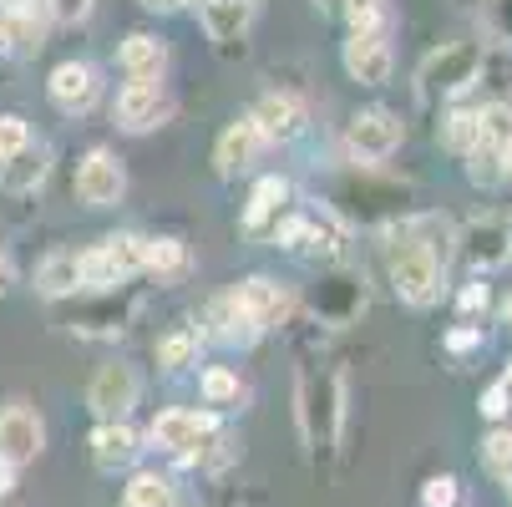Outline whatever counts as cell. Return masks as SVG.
<instances>
[{
  "label": "cell",
  "instance_id": "cell-1",
  "mask_svg": "<svg viewBox=\"0 0 512 507\" xmlns=\"http://www.w3.org/2000/svg\"><path fill=\"white\" fill-rule=\"evenodd\" d=\"M386 264H391V284L401 305L411 310H431L436 300H442V259H436L406 224H391V249H386Z\"/></svg>",
  "mask_w": 512,
  "mask_h": 507
},
{
  "label": "cell",
  "instance_id": "cell-2",
  "mask_svg": "<svg viewBox=\"0 0 512 507\" xmlns=\"http://www.w3.org/2000/svg\"><path fill=\"white\" fill-rule=\"evenodd\" d=\"M487 66V51L482 41H452V46H436L426 51V61L416 66V92L421 102H452L462 97Z\"/></svg>",
  "mask_w": 512,
  "mask_h": 507
},
{
  "label": "cell",
  "instance_id": "cell-3",
  "mask_svg": "<svg viewBox=\"0 0 512 507\" xmlns=\"http://www.w3.org/2000/svg\"><path fill=\"white\" fill-rule=\"evenodd\" d=\"M340 421H345V381H340V371H305L300 376V431H305V442L315 452L335 447Z\"/></svg>",
  "mask_w": 512,
  "mask_h": 507
},
{
  "label": "cell",
  "instance_id": "cell-4",
  "mask_svg": "<svg viewBox=\"0 0 512 507\" xmlns=\"http://www.w3.org/2000/svg\"><path fill=\"white\" fill-rule=\"evenodd\" d=\"M345 71L360 82V87H381L391 77V11L386 16H371V21H355L350 36H345V51H340Z\"/></svg>",
  "mask_w": 512,
  "mask_h": 507
},
{
  "label": "cell",
  "instance_id": "cell-5",
  "mask_svg": "<svg viewBox=\"0 0 512 507\" xmlns=\"http://www.w3.org/2000/svg\"><path fill=\"white\" fill-rule=\"evenodd\" d=\"M142 274V234H107L82 249V289H122Z\"/></svg>",
  "mask_w": 512,
  "mask_h": 507
},
{
  "label": "cell",
  "instance_id": "cell-6",
  "mask_svg": "<svg viewBox=\"0 0 512 507\" xmlns=\"http://www.w3.org/2000/svg\"><path fill=\"white\" fill-rule=\"evenodd\" d=\"M401 142H406V127L391 107H365L350 117L345 127V153L360 163V168H376L386 163L391 153H401Z\"/></svg>",
  "mask_w": 512,
  "mask_h": 507
},
{
  "label": "cell",
  "instance_id": "cell-7",
  "mask_svg": "<svg viewBox=\"0 0 512 507\" xmlns=\"http://www.w3.org/2000/svg\"><path fill=\"white\" fill-rule=\"evenodd\" d=\"M77 198L87 208H117L127 198V168H122V158L107 153V148H92L77 163Z\"/></svg>",
  "mask_w": 512,
  "mask_h": 507
},
{
  "label": "cell",
  "instance_id": "cell-8",
  "mask_svg": "<svg viewBox=\"0 0 512 507\" xmlns=\"http://www.w3.org/2000/svg\"><path fill=\"white\" fill-rule=\"evenodd\" d=\"M168 112H173V102H168L163 82H127V87L117 92V107H112L117 127H122V132H132V137L163 127V122H168Z\"/></svg>",
  "mask_w": 512,
  "mask_h": 507
},
{
  "label": "cell",
  "instance_id": "cell-9",
  "mask_svg": "<svg viewBox=\"0 0 512 507\" xmlns=\"http://www.w3.org/2000/svg\"><path fill=\"white\" fill-rule=\"evenodd\" d=\"M46 97H51V107L66 112V117H87V112L97 107V97H102L97 66H87V61H61V66L51 71V82H46Z\"/></svg>",
  "mask_w": 512,
  "mask_h": 507
},
{
  "label": "cell",
  "instance_id": "cell-10",
  "mask_svg": "<svg viewBox=\"0 0 512 507\" xmlns=\"http://www.w3.org/2000/svg\"><path fill=\"white\" fill-rule=\"evenodd\" d=\"M46 447V421L26 406V401H6L0 406V457H11L16 467L36 462Z\"/></svg>",
  "mask_w": 512,
  "mask_h": 507
},
{
  "label": "cell",
  "instance_id": "cell-11",
  "mask_svg": "<svg viewBox=\"0 0 512 507\" xmlns=\"http://www.w3.org/2000/svg\"><path fill=\"white\" fill-rule=\"evenodd\" d=\"M198 21H203V31H208V41H213L218 51L234 56V51H244V41H249L254 0H198Z\"/></svg>",
  "mask_w": 512,
  "mask_h": 507
},
{
  "label": "cell",
  "instance_id": "cell-12",
  "mask_svg": "<svg viewBox=\"0 0 512 507\" xmlns=\"http://www.w3.org/2000/svg\"><path fill=\"white\" fill-rule=\"evenodd\" d=\"M218 431V416L213 411H183V406H173V411H163L153 426H148V437L163 447V452H178V457H188V452H198L208 437Z\"/></svg>",
  "mask_w": 512,
  "mask_h": 507
},
{
  "label": "cell",
  "instance_id": "cell-13",
  "mask_svg": "<svg viewBox=\"0 0 512 507\" xmlns=\"http://www.w3.org/2000/svg\"><path fill=\"white\" fill-rule=\"evenodd\" d=\"M259 153H264V132H259L254 117L244 112V117H234L224 132H218V142H213V168H218V178H239V173H249V168L259 163Z\"/></svg>",
  "mask_w": 512,
  "mask_h": 507
},
{
  "label": "cell",
  "instance_id": "cell-14",
  "mask_svg": "<svg viewBox=\"0 0 512 507\" xmlns=\"http://www.w3.org/2000/svg\"><path fill=\"white\" fill-rule=\"evenodd\" d=\"M203 325H208V330H203L208 340H218V345H239V350L254 345V340L264 335V325L254 320V310L234 295V289H229V295H218V300L203 310Z\"/></svg>",
  "mask_w": 512,
  "mask_h": 507
},
{
  "label": "cell",
  "instance_id": "cell-15",
  "mask_svg": "<svg viewBox=\"0 0 512 507\" xmlns=\"http://www.w3.org/2000/svg\"><path fill=\"white\" fill-rule=\"evenodd\" d=\"M249 117H254V127L264 132V142H295V137H305V127H310V112H305V102H300L295 92H264Z\"/></svg>",
  "mask_w": 512,
  "mask_h": 507
},
{
  "label": "cell",
  "instance_id": "cell-16",
  "mask_svg": "<svg viewBox=\"0 0 512 507\" xmlns=\"http://www.w3.org/2000/svg\"><path fill=\"white\" fill-rule=\"evenodd\" d=\"M457 254L467 259L472 274H492L497 264L512 259V244H507V219H477L457 234Z\"/></svg>",
  "mask_w": 512,
  "mask_h": 507
},
{
  "label": "cell",
  "instance_id": "cell-17",
  "mask_svg": "<svg viewBox=\"0 0 512 507\" xmlns=\"http://www.w3.org/2000/svg\"><path fill=\"white\" fill-rule=\"evenodd\" d=\"M87 406L102 416V421H122L132 406H137V371L122 366V360H112V366H102L87 386Z\"/></svg>",
  "mask_w": 512,
  "mask_h": 507
},
{
  "label": "cell",
  "instance_id": "cell-18",
  "mask_svg": "<svg viewBox=\"0 0 512 507\" xmlns=\"http://www.w3.org/2000/svg\"><path fill=\"white\" fill-rule=\"evenodd\" d=\"M234 295L254 310V320L264 325V330H274V325H284L289 320V310H295V295L279 284V279H269V274H249Z\"/></svg>",
  "mask_w": 512,
  "mask_h": 507
},
{
  "label": "cell",
  "instance_id": "cell-19",
  "mask_svg": "<svg viewBox=\"0 0 512 507\" xmlns=\"http://www.w3.org/2000/svg\"><path fill=\"white\" fill-rule=\"evenodd\" d=\"M82 289V249H51L36 264V295L46 300H71Z\"/></svg>",
  "mask_w": 512,
  "mask_h": 507
},
{
  "label": "cell",
  "instance_id": "cell-20",
  "mask_svg": "<svg viewBox=\"0 0 512 507\" xmlns=\"http://www.w3.org/2000/svg\"><path fill=\"white\" fill-rule=\"evenodd\" d=\"M284 208H295V203H289V183H284L279 173L259 178V183H254V193H249V208H244V234L264 239Z\"/></svg>",
  "mask_w": 512,
  "mask_h": 507
},
{
  "label": "cell",
  "instance_id": "cell-21",
  "mask_svg": "<svg viewBox=\"0 0 512 507\" xmlns=\"http://www.w3.org/2000/svg\"><path fill=\"white\" fill-rule=\"evenodd\" d=\"M137 452H142L137 431L127 421H102L92 431V462H97V472H122V467L137 462Z\"/></svg>",
  "mask_w": 512,
  "mask_h": 507
},
{
  "label": "cell",
  "instance_id": "cell-22",
  "mask_svg": "<svg viewBox=\"0 0 512 507\" xmlns=\"http://www.w3.org/2000/svg\"><path fill=\"white\" fill-rule=\"evenodd\" d=\"M117 61L132 82H158L163 77V66H168V46L148 31H132L122 46H117Z\"/></svg>",
  "mask_w": 512,
  "mask_h": 507
},
{
  "label": "cell",
  "instance_id": "cell-23",
  "mask_svg": "<svg viewBox=\"0 0 512 507\" xmlns=\"http://www.w3.org/2000/svg\"><path fill=\"white\" fill-rule=\"evenodd\" d=\"M46 173H51V158H46V148L26 142V148H21L16 158H6V163H0V188H6V193H16V198H26V193H36V188L46 183Z\"/></svg>",
  "mask_w": 512,
  "mask_h": 507
},
{
  "label": "cell",
  "instance_id": "cell-24",
  "mask_svg": "<svg viewBox=\"0 0 512 507\" xmlns=\"http://www.w3.org/2000/svg\"><path fill=\"white\" fill-rule=\"evenodd\" d=\"M142 274H153V279H183L188 274V244L173 239V234L142 239Z\"/></svg>",
  "mask_w": 512,
  "mask_h": 507
},
{
  "label": "cell",
  "instance_id": "cell-25",
  "mask_svg": "<svg viewBox=\"0 0 512 507\" xmlns=\"http://www.w3.org/2000/svg\"><path fill=\"white\" fill-rule=\"evenodd\" d=\"M365 305V289H360V279H325V289L315 295V310H320V320H330V325H345L355 310Z\"/></svg>",
  "mask_w": 512,
  "mask_h": 507
},
{
  "label": "cell",
  "instance_id": "cell-26",
  "mask_svg": "<svg viewBox=\"0 0 512 507\" xmlns=\"http://www.w3.org/2000/svg\"><path fill=\"white\" fill-rule=\"evenodd\" d=\"M436 259H442V264H452L457 259V224L452 219H442V213H411V219H401Z\"/></svg>",
  "mask_w": 512,
  "mask_h": 507
},
{
  "label": "cell",
  "instance_id": "cell-27",
  "mask_svg": "<svg viewBox=\"0 0 512 507\" xmlns=\"http://www.w3.org/2000/svg\"><path fill=\"white\" fill-rule=\"evenodd\" d=\"M122 507H178V487L163 472H137L122 487Z\"/></svg>",
  "mask_w": 512,
  "mask_h": 507
},
{
  "label": "cell",
  "instance_id": "cell-28",
  "mask_svg": "<svg viewBox=\"0 0 512 507\" xmlns=\"http://www.w3.org/2000/svg\"><path fill=\"white\" fill-rule=\"evenodd\" d=\"M477 132H482V142L487 148H512V102H487V107H477Z\"/></svg>",
  "mask_w": 512,
  "mask_h": 507
},
{
  "label": "cell",
  "instance_id": "cell-29",
  "mask_svg": "<svg viewBox=\"0 0 512 507\" xmlns=\"http://www.w3.org/2000/svg\"><path fill=\"white\" fill-rule=\"evenodd\" d=\"M198 391H203L208 406H234V401L244 396V386H239V376H234L229 366H208V371L198 376Z\"/></svg>",
  "mask_w": 512,
  "mask_h": 507
},
{
  "label": "cell",
  "instance_id": "cell-30",
  "mask_svg": "<svg viewBox=\"0 0 512 507\" xmlns=\"http://www.w3.org/2000/svg\"><path fill=\"white\" fill-rule=\"evenodd\" d=\"M193 360H198V330H173V335L158 340V366L183 371V366H193Z\"/></svg>",
  "mask_w": 512,
  "mask_h": 507
},
{
  "label": "cell",
  "instance_id": "cell-31",
  "mask_svg": "<svg viewBox=\"0 0 512 507\" xmlns=\"http://www.w3.org/2000/svg\"><path fill=\"white\" fill-rule=\"evenodd\" d=\"M442 142H447L452 153H472L477 142H482V132H477V112H472V107L447 112V122H442Z\"/></svg>",
  "mask_w": 512,
  "mask_h": 507
},
{
  "label": "cell",
  "instance_id": "cell-32",
  "mask_svg": "<svg viewBox=\"0 0 512 507\" xmlns=\"http://www.w3.org/2000/svg\"><path fill=\"white\" fill-rule=\"evenodd\" d=\"M462 158H467V178H472L477 188H497V183H502V153H497V148L477 142V148L462 153Z\"/></svg>",
  "mask_w": 512,
  "mask_h": 507
},
{
  "label": "cell",
  "instance_id": "cell-33",
  "mask_svg": "<svg viewBox=\"0 0 512 507\" xmlns=\"http://www.w3.org/2000/svg\"><path fill=\"white\" fill-rule=\"evenodd\" d=\"M482 467L497 482H512V431H492V437L482 442Z\"/></svg>",
  "mask_w": 512,
  "mask_h": 507
},
{
  "label": "cell",
  "instance_id": "cell-34",
  "mask_svg": "<svg viewBox=\"0 0 512 507\" xmlns=\"http://www.w3.org/2000/svg\"><path fill=\"white\" fill-rule=\"evenodd\" d=\"M487 305H492V289H487L482 274H472V279L457 289V315H462V320H477V315H487Z\"/></svg>",
  "mask_w": 512,
  "mask_h": 507
},
{
  "label": "cell",
  "instance_id": "cell-35",
  "mask_svg": "<svg viewBox=\"0 0 512 507\" xmlns=\"http://www.w3.org/2000/svg\"><path fill=\"white\" fill-rule=\"evenodd\" d=\"M421 507H462V482L447 472V477H431L421 487Z\"/></svg>",
  "mask_w": 512,
  "mask_h": 507
},
{
  "label": "cell",
  "instance_id": "cell-36",
  "mask_svg": "<svg viewBox=\"0 0 512 507\" xmlns=\"http://www.w3.org/2000/svg\"><path fill=\"white\" fill-rule=\"evenodd\" d=\"M31 142V127H26V117H0V163L6 158H16L21 148Z\"/></svg>",
  "mask_w": 512,
  "mask_h": 507
},
{
  "label": "cell",
  "instance_id": "cell-37",
  "mask_svg": "<svg viewBox=\"0 0 512 507\" xmlns=\"http://www.w3.org/2000/svg\"><path fill=\"white\" fill-rule=\"evenodd\" d=\"M92 6H97V0H46L51 21H61V26H77V21H87V16H92Z\"/></svg>",
  "mask_w": 512,
  "mask_h": 507
},
{
  "label": "cell",
  "instance_id": "cell-38",
  "mask_svg": "<svg viewBox=\"0 0 512 507\" xmlns=\"http://www.w3.org/2000/svg\"><path fill=\"white\" fill-rule=\"evenodd\" d=\"M487 31L512 46V0H487Z\"/></svg>",
  "mask_w": 512,
  "mask_h": 507
},
{
  "label": "cell",
  "instance_id": "cell-39",
  "mask_svg": "<svg viewBox=\"0 0 512 507\" xmlns=\"http://www.w3.org/2000/svg\"><path fill=\"white\" fill-rule=\"evenodd\" d=\"M507 411H512V391H507L502 381L487 386V391H482V416H487V421H502Z\"/></svg>",
  "mask_w": 512,
  "mask_h": 507
},
{
  "label": "cell",
  "instance_id": "cell-40",
  "mask_svg": "<svg viewBox=\"0 0 512 507\" xmlns=\"http://www.w3.org/2000/svg\"><path fill=\"white\" fill-rule=\"evenodd\" d=\"M340 11H345V16H350V26H355V21L386 16V11H391V0H340Z\"/></svg>",
  "mask_w": 512,
  "mask_h": 507
},
{
  "label": "cell",
  "instance_id": "cell-41",
  "mask_svg": "<svg viewBox=\"0 0 512 507\" xmlns=\"http://www.w3.org/2000/svg\"><path fill=\"white\" fill-rule=\"evenodd\" d=\"M477 345H482V330H477V325H457V330L447 335V350H457V355H462V350H477Z\"/></svg>",
  "mask_w": 512,
  "mask_h": 507
},
{
  "label": "cell",
  "instance_id": "cell-42",
  "mask_svg": "<svg viewBox=\"0 0 512 507\" xmlns=\"http://www.w3.org/2000/svg\"><path fill=\"white\" fill-rule=\"evenodd\" d=\"M16 472H21V467H16L11 457H0V497H6V492H16Z\"/></svg>",
  "mask_w": 512,
  "mask_h": 507
},
{
  "label": "cell",
  "instance_id": "cell-43",
  "mask_svg": "<svg viewBox=\"0 0 512 507\" xmlns=\"http://www.w3.org/2000/svg\"><path fill=\"white\" fill-rule=\"evenodd\" d=\"M142 6H148V11H183V6H193V0H142Z\"/></svg>",
  "mask_w": 512,
  "mask_h": 507
},
{
  "label": "cell",
  "instance_id": "cell-44",
  "mask_svg": "<svg viewBox=\"0 0 512 507\" xmlns=\"http://www.w3.org/2000/svg\"><path fill=\"white\" fill-rule=\"evenodd\" d=\"M11 274H16V269H11V254L0 249V295H6V284H11Z\"/></svg>",
  "mask_w": 512,
  "mask_h": 507
},
{
  "label": "cell",
  "instance_id": "cell-45",
  "mask_svg": "<svg viewBox=\"0 0 512 507\" xmlns=\"http://www.w3.org/2000/svg\"><path fill=\"white\" fill-rule=\"evenodd\" d=\"M0 51H11V26H6V11H0Z\"/></svg>",
  "mask_w": 512,
  "mask_h": 507
},
{
  "label": "cell",
  "instance_id": "cell-46",
  "mask_svg": "<svg viewBox=\"0 0 512 507\" xmlns=\"http://www.w3.org/2000/svg\"><path fill=\"white\" fill-rule=\"evenodd\" d=\"M502 183H512V148H502Z\"/></svg>",
  "mask_w": 512,
  "mask_h": 507
},
{
  "label": "cell",
  "instance_id": "cell-47",
  "mask_svg": "<svg viewBox=\"0 0 512 507\" xmlns=\"http://www.w3.org/2000/svg\"><path fill=\"white\" fill-rule=\"evenodd\" d=\"M502 320H507V325H512V295H507V300H502Z\"/></svg>",
  "mask_w": 512,
  "mask_h": 507
},
{
  "label": "cell",
  "instance_id": "cell-48",
  "mask_svg": "<svg viewBox=\"0 0 512 507\" xmlns=\"http://www.w3.org/2000/svg\"><path fill=\"white\" fill-rule=\"evenodd\" d=\"M502 386H507V391H512V360H507V371H502Z\"/></svg>",
  "mask_w": 512,
  "mask_h": 507
},
{
  "label": "cell",
  "instance_id": "cell-49",
  "mask_svg": "<svg viewBox=\"0 0 512 507\" xmlns=\"http://www.w3.org/2000/svg\"><path fill=\"white\" fill-rule=\"evenodd\" d=\"M507 244H512V219H507Z\"/></svg>",
  "mask_w": 512,
  "mask_h": 507
},
{
  "label": "cell",
  "instance_id": "cell-50",
  "mask_svg": "<svg viewBox=\"0 0 512 507\" xmlns=\"http://www.w3.org/2000/svg\"><path fill=\"white\" fill-rule=\"evenodd\" d=\"M507 487H512V482H507Z\"/></svg>",
  "mask_w": 512,
  "mask_h": 507
}]
</instances>
